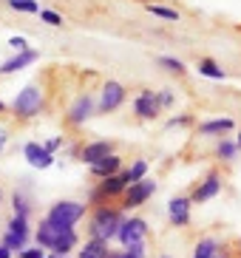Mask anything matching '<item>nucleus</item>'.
Instances as JSON below:
<instances>
[{
    "mask_svg": "<svg viewBox=\"0 0 241 258\" xmlns=\"http://www.w3.org/2000/svg\"><path fill=\"white\" fill-rule=\"evenodd\" d=\"M125 97H128L125 85L116 83V80H108V83L102 85V94H99V111H102V114H111V111H116V108L125 102Z\"/></svg>",
    "mask_w": 241,
    "mask_h": 258,
    "instance_id": "6",
    "label": "nucleus"
},
{
    "mask_svg": "<svg viewBox=\"0 0 241 258\" xmlns=\"http://www.w3.org/2000/svg\"><path fill=\"white\" fill-rule=\"evenodd\" d=\"M91 173L97 176V179H108V176L122 173V156H116V153L105 156L102 162H97V165H91Z\"/></svg>",
    "mask_w": 241,
    "mask_h": 258,
    "instance_id": "16",
    "label": "nucleus"
},
{
    "mask_svg": "<svg viewBox=\"0 0 241 258\" xmlns=\"http://www.w3.org/2000/svg\"><path fill=\"white\" fill-rule=\"evenodd\" d=\"M148 12L151 15H156V17H162V20H179V12L176 9H167V6H156V3H148Z\"/></svg>",
    "mask_w": 241,
    "mask_h": 258,
    "instance_id": "26",
    "label": "nucleus"
},
{
    "mask_svg": "<svg viewBox=\"0 0 241 258\" xmlns=\"http://www.w3.org/2000/svg\"><path fill=\"white\" fill-rule=\"evenodd\" d=\"M159 111H162V105H159L156 91H148V88H145V91L134 99V114L139 116V119H156Z\"/></svg>",
    "mask_w": 241,
    "mask_h": 258,
    "instance_id": "10",
    "label": "nucleus"
},
{
    "mask_svg": "<svg viewBox=\"0 0 241 258\" xmlns=\"http://www.w3.org/2000/svg\"><path fill=\"white\" fill-rule=\"evenodd\" d=\"M99 193H102V199H116V196H125V190H128V179H125V173H116V176H108V179H102L99 182Z\"/></svg>",
    "mask_w": 241,
    "mask_h": 258,
    "instance_id": "14",
    "label": "nucleus"
},
{
    "mask_svg": "<svg viewBox=\"0 0 241 258\" xmlns=\"http://www.w3.org/2000/svg\"><path fill=\"white\" fill-rule=\"evenodd\" d=\"M34 60H40V51H34V48H29V51H23V54H15L12 60H6L3 66H0V74L6 77V74H17V71H23L26 66H31Z\"/></svg>",
    "mask_w": 241,
    "mask_h": 258,
    "instance_id": "15",
    "label": "nucleus"
},
{
    "mask_svg": "<svg viewBox=\"0 0 241 258\" xmlns=\"http://www.w3.org/2000/svg\"><path fill=\"white\" fill-rule=\"evenodd\" d=\"M238 148H241V134H238Z\"/></svg>",
    "mask_w": 241,
    "mask_h": 258,
    "instance_id": "40",
    "label": "nucleus"
},
{
    "mask_svg": "<svg viewBox=\"0 0 241 258\" xmlns=\"http://www.w3.org/2000/svg\"><path fill=\"white\" fill-rule=\"evenodd\" d=\"M159 66H165V69L173 71V74H185V66H182V60H176V57H159Z\"/></svg>",
    "mask_w": 241,
    "mask_h": 258,
    "instance_id": "28",
    "label": "nucleus"
},
{
    "mask_svg": "<svg viewBox=\"0 0 241 258\" xmlns=\"http://www.w3.org/2000/svg\"><path fill=\"white\" fill-rule=\"evenodd\" d=\"M48 258H68V255H54V252H51V255H48Z\"/></svg>",
    "mask_w": 241,
    "mask_h": 258,
    "instance_id": "38",
    "label": "nucleus"
},
{
    "mask_svg": "<svg viewBox=\"0 0 241 258\" xmlns=\"http://www.w3.org/2000/svg\"><path fill=\"white\" fill-rule=\"evenodd\" d=\"M60 145H63V137H54V139H48V142H45V151L54 153L57 148H60Z\"/></svg>",
    "mask_w": 241,
    "mask_h": 258,
    "instance_id": "33",
    "label": "nucleus"
},
{
    "mask_svg": "<svg viewBox=\"0 0 241 258\" xmlns=\"http://www.w3.org/2000/svg\"><path fill=\"white\" fill-rule=\"evenodd\" d=\"M190 207H193L190 196H176L167 202V219L173 227H188L190 224Z\"/></svg>",
    "mask_w": 241,
    "mask_h": 258,
    "instance_id": "9",
    "label": "nucleus"
},
{
    "mask_svg": "<svg viewBox=\"0 0 241 258\" xmlns=\"http://www.w3.org/2000/svg\"><path fill=\"white\" fill-rule=\"evenodd\" d=\"M40 20L48 23V26H63V17L57 15V12H51V9H43V12H40Z\"/></svg>",
    "mask_w": 241,
    "mask_h": 258,
    "instance_id": "29",
    "label": "nucleus"
},
{
    "mask_svg": "<svg viewBox=\"0 0 241 258\" xmlns=\"http://www.w3.org/2000/svg\"><path fill=\"white\" fill-rule=\"evenodd\" d=\"M23 156H26V162H29L31 167H40V170L54 165V153H48L45 145H40V142H29L23 148Z\"/></svg>",
    "mask_w": 241,
    "mask_h": 258,
    "instance_id": "13",
    "label": "nucleus"
},
{
    "mask_svg": "<svg viewBox=\"0 0 241 258\" xmlns=\"http://www.w3.org/2000/svg\"><path fill=\"white\" fill-rule=\"evenodd\" d=\"M153 193H156V182L145 176L142 182L128 184V190H125V196H122V207H125V210H134V207L145 205V202H148V199H151Z\"/></svg>",
    "mask_w": 241,
    "mask_h": 258,
    "instance_id": "5",
    "label": "nucleus"
},
{
    "mask_svg": "<svg viewBox=\"0 0 241 258\" xmlns=\"http://www.w3.org/2000/svg\"><path fill=\"white\" fill-rule=\"evenodd\" d=\"M145 235H148V221L139 219V216H134V219H125V224H122V230H119L116 238L122 241V247H131V244L145 241Z\"/></svg>",
    "mask_w": 241,
    "mask_h": 258,
    "instance_id": "8",
    "label": "nucleus"
},
{
    "mask_svg": "<svg viewBox=\"0 0 241 258\" xmlns=\"http://www.w3.org/2000/svg\"><path fill=\"white\" fill-rule=\"evenodd\" d=\"M235 151H238V142H230V139H221L219 145H216V156L224 162H233L235 159Z\"/></svg>",
    "mask_w": 241,
    "mask_h": 258,
    "instance_id": "22",
    "label": "nucleus"
},
{
    "mask_svg": "<svg viewBox=\"0 0 241 258\" xmlns=\"http://www.w3.org/2000/svg\"><path fill=\"white\" fill-rule=\"evenodd\" d=\"M3 111H6V105H3V102H0V114H3Z\"/></svg>",
    "mask_w": 241,
    "mask_h": 258,
    "instance_id": "39",
    "label": "nucleus"
},
{
    "mask_svg": "<svg viewBox=\"0 0 241 258\" xmlns=\"http://www.w3.org/2000/svg\"><path fill=\"white\" fill-rule=\"evenodd\" d=\"M0 202H3V193H0Z\"/></svg>",
    "mask_w": 241,
    "mask_h": 258,
    "instance_id": "41",
    "label": "nucleus"
},
{
    "mask_svg": "<svg viewBox=\"0 0 241 258\" xmlns=\"http://www.w3.org/2000/svg\"><path fill=\"white\" fill-rule=\"evenodd\" d=\"M196 69H199V74H202V77H210V80H224V69H221L219 62H213L210 57H202Z\"/></svg>",
    "mask_w": 241,
    "mask_h": 258,
    "instance_id": "19",
    "label": "nucleus"
},
{
    "mask_svg": "<svg viewBox=\"0 0 241 258\" xmlns=\"http://www.w3.org/2000/svg\"><path fill=\"white\" fill-rule=\"evenodd\" d=\"M108 258H122V252H111V255H108Z\"/></svg>",
    "mask_w": 241,
    "mask_h": 258,
    "instance_id": "37",
    "label": "nucleus"
},
{
    "mask_svg": "<svg viewBox=\"0 0 241 258\" xmlns=\"http://www.w3.org/2000/svg\"><path fill=\"white\" fill-rule=\"evenodd\" d=\"M122 173H125V179H128V184L142 182L145 176H148V162H145V159H136L134 165H131L128 170H122Z\"/></svg>",
    "mask_w": 241,
    "mask_h": 258,
    "instance_id": "21",
    "label": "nucleus"
},
{
    "mask_svg": "<svg viewBox=\"0 0 241 258\" xmlns=\"http://www.w3.org/2000/svg\"><path fill=\"white\" fill-rule=\"evenodd\" d=\"M88 205H80V202H54L45 213V219L57 224V227H66V230H74V224L85 216Z\"/></svg>",
    "mask_w": 241,
    "mask_h": 258,
    "instance_id": "3",
    "label": "nucleus"
},
{
    "mask_svg": "<svg viewBox=\"0 0 241 258\" xmlns=\"http://www.w3.org/2000/svg\"><path fill=\"white\" fill-rule=\"evenodd\" d=\"M221 193V176L216 173V170H210V173L204 176V182L199 184L196 190H193V205H202V202H207V199H216Z\"/></svg>",
    "mask_w": 241,
    "mask_h": 258,
    "instance_id": "11",
    "label": "nucleus"
},
{
    "mask_svg": "<svg viewBox=\"0 0 241 258\" xmlns=\"http://www.w3.org/2000/svg\"><path fill=\"white\" fill-rule=\"evenodd\" d=\"M9 233L29 238V219H26V216H12V221H9Z\"/></svg>",
    "mask_w": 241,
    "mask_h": 258,
    "instance_id": "23",
    "label": "nucleus"
},
{
    "mask_svg": "<svg viewBox=\"0 0 241 258\" xmlns=\"http://www.w3.org/2000/svg\"><path fill=\"white\" fill-rule=\"evenodd\" d=\"M238 247H241V238H238Z\"/></svg>",
    "mask_w": 241,
    "mask_h": 258,
    "instance_id": "43",
    "label": "nucleus"
},
{
    "mask_svg": "<svg viewBox=\"0 0 241 258\" xmlns=\"http://www.w3.org/2000/svg\"><path fill=\"white\" fill-rule=\"evenodd\" d=\"M6 139H9V131H6V125H0V153L6 148Z\"/></svg>",
    "mask_w": 241,
    "mask_h": 258,
    "instance_id": "35",
    "label": "nucleus"
},
{
    "mask_svg": "<svg viewBox=\"0 0 241 258\" xmlns=\"http://www.w3.org/2000/svg\"><path fill=\"white\" fill-rule=\"evenodd\" d=\"M34 238H37V247L51 250L54 255H68V252L80 244V235H77L74 230L57 227V224H51L48 219L40 221V227H37V233H34Z\"/></svg>",
    "mask_w": 241,
    "mask_h": 258,
    "instance_id": "1",
    "label": "nucleus"
},
{
    "mask_svg": "<svg viewBox=\"0 0 241 258\" xmlns=\"http://www.w3.org/2000/svg\"><path fill=\"white\" fill-rule=\"evenodd\" d=\"M162 258H170V255H162Z\"/></svg>",
    "mask_w": 241,
    "mask_h": 258,
    "instance_id": "42",
    "label": "nucleus"
},
{
    "mask_svg": "<svg viewBox=\"0 0 241 258\" xmlns=\"http://www.w3.org/2000/svg\"><path fill=\"white\" fill-rule=\"evenodd\" d=\"M122 224H125L122 210L108 207V205H99V207H94V213H91L88 235H91V238H99V241H105V244H111L113 238L119 235Z\"/></svg>",
    "mask_w": 241,
    "mask_h": 258,
    "instance_id": "2",
    "label": "nucleus"
},
{
    "mask_svg": "<svg viewBox=\"0 0 241 258\" xmlns=\"http://www.w3.org/2000/svg\"><path fill=\"white\" fill-rule=\"evenodd\" d=\"M9 46L15 48L17 54H23V51H29V43H26V37H12V40H9Z\"/></svg>",
    "mask_w": 241,
    "mask_h": 258,
    "instance_id": "31",
    "label": "nucleus"
},
{
    "mask_svg": "<svg viewBox=\"0 0 241 258\" xmlns=\"http://www.w3.org/2000/svg\"><path fill=\"white\" fill-rule=\"evenodd\" d=\"M9 6L15 9V12H29V15H40L43 12L37 0H9Z\"/></svg>",
    "mask_w": 241,
    "mask_h": 258,
    "instance_id": "25",
    "label": "nucleus"
},
{
    "mask_svg": "<svg viewBox=\"0 0 241 258\" xmlns=\"http://www.w3.org/2000/svg\"><path fill=\"white\" fill-rule=\"evenodd\" d=\"M111 250H108L105 241H99V238H88L83 244V250H80V258H108Z\"/></svg>",
    "mask_w": 241,
    "mask_h": 258,
    "instance_id": "17",
    "label": "nucleus"
},
{
    "mask_svg": "<svg viewBox=\"0 0 241 258\" xmlns=\"http://www.w3.org/2000/svg\"><path fill=\"white\" fill-rule=\"evenodd\" d=\"M12 111H15L17 119H31V116H37L40 111H43V91H40V85H26V88L15 97Z\"/></svg>",
    "mask_w": 241,
    "mask_h": 258,
    "instance_id": "4",
    "label": "nucleus"
},
{
    "mask_svg": "<svg viewBox=\"0 0 241 258\" xmlns=\"http://www.w3.org/2000/svg\"><path fill=\"white\" fill-rule=\"evenodd\" d=\"M159 105H162V108H170V105H173V94H170V88L159 91Z\"/></svg>",
    "mask_w": 241,
    "mask_h": 258,
    "instance_id": "32",
    "label": "nucleus"
},
{
    "mask_svg": "<svg viewBox=\"0 0 241 258\" xmlns=\"http://www.w3.org/2000/svg\"><path fill=\"white\" fill-rule=\"evenodd\" d=\"M216 252H219V241L216 238H202V241L196 244V250H193V258H216Z\"/></svg>",
    "mask_w": 241,
    "mask_h": 258,
    "instance_id": "20",
    "label": "nucleus"
},
{
    "mask_svg": "<svg viewBox=\"0 0 241 258\" xmlns=\"http://www.w3.org/2000/svg\"><path fill=\"white\" fill-rule=\"evenodd\" d=\"M91 114H94V97H91V94H80V97L74 99V105L68 108L66 122L71 128H80V125H85V122L91 119Z\"/></svg>",
    "mask_w": 241,
    "mask_h": 258,
    "instance_id": "7",
    "label": "nucleus"
},
{
    "mask_svg": "<svg viewBox=\"0 0 241 258\" xmlns=\"http://www.w3.org/2000/svg\"><path fill=\"white\" fill-rule=\"evenodd\" d=\"M17 258H48V255H45L43 247H26V250H23Z\"/></svg>",
    "mask_w": 241,
    "mask_h": 258,
    "instance_id": "30",
    "label": "nucleus"
},
{
    "mask_svg": "<svg viewBox=\"0 0 241 258\" xmlns=\"http://www.w3.org/2000/svg\"><path fill=\"white\" fill-rule=\"evenodd\" d=\"M227 131H233V119H210V122H202L199 125V134L202 137H210V134H227Z\"/></svg>",
    "mask_w": 241,
    "mask_h": 258,
    "instance_id": "18",
    "label": "nucleus"
},
{
    "mask_svg": "<svg viewBox=\"0 0 241 258\" xmlns=\"http://www.w3.org/2000/svg\"><path fill=\"white\" fill-rule=\"evenodd\" d=\"M0 258H12V250H9L6 244H0Z\"/></svg>",
    "mask_w": 241,
    "mask_h": 258,
    "instance_id": "36",
    "label": "nucleus"
},
{
    "mask_svg": "<svg viewBox=\"0 0 241 258\" xmlns=\"http://www.w3.org/2000/svg\"><path fill=\"white\" fill-rule=\"evenodd\" d=\"M26 241H29V238H23V235H15V233H9V230H6V235H3V244H6V247H9L12 252H17V255H20V252L26 250Z\"/></svg>",
    "mask_w": 241,
    "mask_h": 258,
    "instance_id": "24",
    "label": "nucleus"
},
{
    "mask_svg": "<svg viewBox=\"0 0 241 258\" xmlns=\"http://www.w3.org/2000/svg\"><path fill=\"white\" fill-rule=\"evenodd\" d=\"M167 125H170V128H176V125H190V116H188V114H182V116H173V119L167 122Z\"/></svg>",
    "mask_w": 241,
    "mask_h": 258,
    "instance_id": "34",
    "label": "nucleus"
},
{
    "mask_svg": "<svg viewBox=\"0 0 241 258\" xmlns=\"http://www.w3.org/2000/svg\"><path fill=\"white\" fill-rule=\"evenodd\" d=\"M12 207H15V216H26V219H29V202H26V196H23V193H15V196H12Z\"/></svg>",
    "mask_w": 241,
    "mask_h": 258,
    "instance_id": "27",
    "label": "nucleus"
},
{
    "mask_svg": "<svg viewBox=\"0 0 241 258\" xmlns=\"http://www.w3.org/2000/svg\"><path fill=\"white\" fill-rule=\"evenodd\" d=\"M113 153V142H108V139H97V142H88L80 151V159L85 162V165H97V162H102L105 156H111Z\"/></svg>",
    "mask_w": 241,
    "mask_h": 258,
    "instance_id": "12",
    "label": "nucleus"
}]
</instances>
